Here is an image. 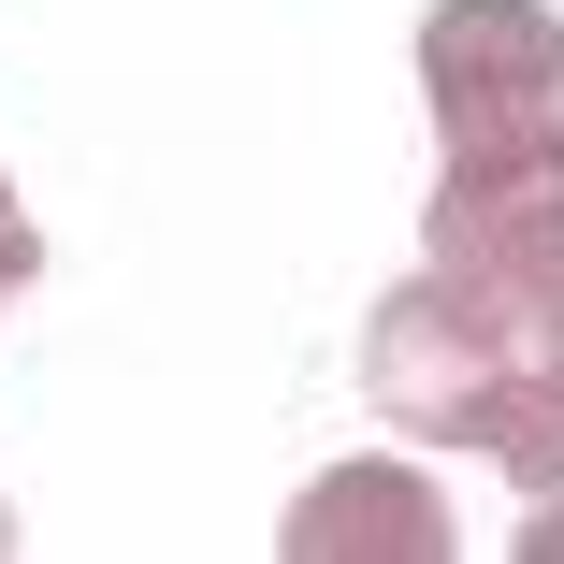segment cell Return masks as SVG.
<instances>
[{"mask_svg":"<svg viewBox=\"0 0 564 564\" xmlns=\"http://www.w3.org/2000/svg\"><path fill=\"white\" fill-rule=\"evenodd\" d=\"M0 275H30V232H15V203H0Z\"/></svg>","mask_w":564,"mask_h":564,"instance_id":"1","label":"cell"}]
</instances>
